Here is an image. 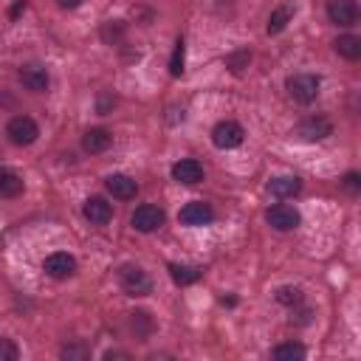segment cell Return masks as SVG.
<instances>
[{"instance_id": "cell-14", "label": "cell", "mask_w": 361, "mask_h": 361, "mask_svg": "<svg viewBox=\"0 0 361 361\" xmlns=\"http://www.w3.org/2000/svg\"><path fill=\"white\" fill-rule=\"evenodd\" d=\"M20 82H23V87L31 90V93H45L51 79H48V71H45L42 65H23V68H20Z\"/></svg>"}, {"instance_id": "cell-32", "label": "cell", "mask_w": 361, "mask_h": 361, "mask_svg": "<svg viewBox=\"0 0 361 361\" xmlns=\"http://www.w3.org/2000/svg\"><path fill=\"white\" fill-rule=\"evenodd\" d=\"M20 11H25V0H17V3L11 6V20H14V17L20 14Z\"/></svg>"}, {"instance_id": "cell-3", "label": "cell", "mask_w": 361, "mask_h": 361, "mask_svg": "<svg viewBox=\"0 0 361 361\" xmlns=\"http://www.w3.org/2000/svg\"><path fill=\"white\" fill-rule=\"evenodd\" d=\"M6 135H8V141H11L14 147H28V144L37 141L39 127H37V121H34L31 116H14V118L6 124Z\"/></svg>"}, {"instance_id": "cell-22", "label": "cell", "mask_w": 361, "mask_h": 361, "mask_svg": "<svg viewBox=\"0 0 361 361\" xmlns=\"http://www.w3.org/2000/svg\"><path fill=\"white\" fill-rule=\"evenodd\" d=\"M130 327H133V333H135L138 338H147V336L152 333V319H149V313H147V310H133V313H130Z\"/></svg>"}, {"instance_id": "cell-6", "label": "cell", "mask_w": 361, "mask_h": 361, "mask_svg": "<svg viewBox=\"0 0 361 361\" xmlns=\"http://www.w3.org/2000/svg\"><path fill=\"white\" fill-rule=\"evenodd\" d=\"M330 133H333V124H330V118H324V116L305 118V121L296 124V130H293V135H296L299 141H307V144L322 141V138H327Z\"/></svg>"}, {"instance_id": "cell-19", "label": "cell", "mask_w": 361, "mask_h": 361, "mask_svg": "<svg viewBox=\"0 0 361 361\" xmlns=\"http://www.w3.org/2000/svg\"><path fill=\"white\" fill-rule=\"evenodd\" d=\"M293 20V6H288V3H282V6H276L274 11H271V17H268V34H279V31H285V25Z\"/></svg>"}, {"instance_id": "cell-24", "label": "cell", "mask_w": 361, "mask_h": 361, "mask_svg": "<svg viewBox=\"0 0 361 361\" xmlns=\"http://www.w3.org/2000/svg\"><path fill=\"white\" fill-rule=\"evenodd\" d=\"M183 59H186V45H183V39L178 37V39H175V48H172V56H169V73H172L175 79L183 73Z\"/></svg>"}, {"instance_id": "cell-15", "label": "cell", "mask_w": 361, "mask_h": 361, "mask_svg": "<svg viewBox=\"0 0 361 361\" xmlns=\"http://www.w3.org/2000/svg\"><path fill=\"white\" fill-rule=\"evenodd\" d=\"M110 144H113V135H110L104 127H90V130L82 135V149H85V152H90V155L104 152Z\"/></svg>"}, {"instance_id": "cell-12", "label": "cell", "mask_w": 361, "mask_h": 361, "mask_svg": "<svg viewBox=\"0 0 361 361\" xmlns=\"http://www.w3.org/2000/svg\"><path fill=\"white\" fill-rule=\"evenodd\" d=\"M104 186H107V192H110L113 197H118V200H133V197L138 195V183H135L130 175H124V172L107 175V178H104Z\"/></svg>"}, {"instance_id": "cell-30", "label": "cell", "mask_w": 361, "mask_h": 361, "mask_svg": "<svg viewBox=\"0 0 361 361\" xmlns=\"http://www.w3.org/2000/svg\"><path fill=\"white\" fill-rule=\"evenodd\" d=\"M344 186H347L350 192H358V189H361V175H358V172H347V175H344Z\"/></svg>"}, {"instance_id": "cell-5", "label": "cell", "mask_w": 361, "mask_h": 361, "mask_svg": "<svg viewBox=\"0 0 361 361\" xmlns=\"http://www.w3.org/2000/svg\"><path fill=\"white\" fill-rule=\"evenodd\" d=\"M130 226H133L135 231H141V234H149V231H155V228L164 226V209H158V206H152V203H144V206H138V209L133 212Z\"/></svg>"}, {"instance_id": "cell-28", "label": "cell", "mask_w": 361, "mask_h": 361, "mask_svg": "<svg viewBox=\"0 0 361 361\" xmlns=\"http://www.w3.org/2000/svg\"><path fill=\"white\" fill-rule=\"evenodd\" d=\"M20 358V350L11 338H3L0 336V361H17Z\"/></svg>"}, {"instance_id": "cell-4", "label": "cell", "mask_w": 361, "mask_h": 361, "mask_svg": "<svg viewBox=\"0 0 361 361\" xmlns=\"http://www.w3.org/2000/svg\"><path fill=\"white\" fill-rule=\"evenodd\" d=\"M243 138H245L243 124H240V121H231V118L214 124V130H212V144H214L217 149H234V147L243 144Z\"/></svg>"}, {"instance_id": "cell-9", "label": "cell", "mask_w": 361, "mask_h": 361, "mask_svg": "<svg viewBox=\"0 0 361 361\" xmlns=\"http://www.w3.org/2000/svg\"><path fill=\"white\" fill-rule=\"evenodd\" d=\"M178 220L183 226H209L214 220V209L203 200H189L180 212H178Z\"/></svg>"}, {"instance_id": "cell-7", "label": "cell", "mask_w": 361, "mask_h": 361, "mask_svg": "<svg viewBox=\"0 0 361 361\" xmlns=\"http://www.w3.org/2000/svg\"><path fill=\"white\" fill-rule=\"evenodd\" d=\"M265 220H268V226L276 228V231H293L302 217H299V212H296L293 206H288V203H274V206L265 212Z\"/></svg>"}, {"instance_id": "cell-1", "label": "cell", "mask_w": 361, "mask_h": 361, "mask_svg": "<svg viewBox=\"0 0 361 361\" xmlns=\"http://www.w3.org/2000/svg\"><path fill=\"white\" fill-rule=\"evenodd\" d=\"M319 87H322V79H319L316 73H293V76H288V82H285V90H288V96H290L296 104H310V102H316Z\"/></svg>"}, {"instance_id": "cell-13", "label": "cell", "mask_w": 361, "mask_h": 361, "mask_svg": "<svg viewBox=\"0 0 361 361\" xmlns=\"http://www.w3.org/2000/svg\"><path fill=\"white\" fill-rule=\"evenodd\" d=\"M82 214H85V220H90L93 226H104V223H110V217H113V206H110L102 195H93V197L85 200Z\"/></svg>"}, {"instance_id": "cell-31", "label": "cell", "mask_w": 361, "mask_h": 361, "mask_svg": "<svg viewBox=\"0 0 361 361\" xmlns=\"http://www.w3.org/2000/svg\"><path fill=\"white\" fill-rule=\"evenodd\" d=\"M113 358H130V353H121V350H107V353H104V361H113Z\"/></svg>"}, {"instance_id": "cell-18", "label": "cell", "mask_w": 361, "mask_h": 361, "mask_svg": "<svg viewBox=\"0 0 361 361\" xmlns=\"http://www.w3.org/2000/svg\"><path fill=\"white\" fill-rule=\"evenodd\" d=\"M333 48H336L338 56L355 62V59L361 56V37H355V34H344V37H338V39L333 42Z\"/></svg>"}, {"instance_id": "cell-16", "label": "cell", "mask_w": 361, "mask_h": 361, "mask_svg": "<svg viewBox=\"0 0 361 361\" xmlns=\"http://www.w3.org/2000/svg\"><path fill=\"white\" fill-rule=\"evenodd\" d=\"M265 189H268L274 197H293V195H299L302 180H299L296 175H276V178L268 180Z\"/></svg>"}, {"instance_id": "cell-21", "label": "cell", "mask_w": 361, "mask_h": 361, "mask_svg": "<svg viewBox=\"0 0 361 361\" xmlns=\"http://www.w3.org/2000/svg\"><path fill=\"white\" fill-rule=\"evenodd\" d=\"M305 353L307 350L299 341H285V344H276L271 350V358H276V361H293V358H305Z\"/></svg>"}, {"instance_id": "cell-17", "label": "cell", "mask_w": 361, "mask_h": 361, "mask_svg": "<svg viewBox=\"0 0 361 361\" xmlns=\"http://www.w3.org/2000/svg\"><path fill=\"white\" fill-rule=\"evenodd\" d=\"M169 276L175 285H192L203 276L200 265H180V262H169Z\"/></svg>"}, {"instance_id": "cell-2", "label": "cell", "mask_w": 361, "mask_h": 361, "mask_svg": "<svg viewBox=\"0 0 361 361\" xmlns=\"http://www.w3.org/2000/svg\"><path fill=\"white\" fill-rule=\"evenodd\" d=\"M118 282H121V290L127 296H147L152 290V279L138 265H121L118 268Z\"/></svg>"}, {"instance_id": "cell-25", "label": "cell", "mask_w": 361, "mask_h": 361, "mask_svg": "<svg viewBox=\"0 0 361 361\" xmlns=\"http://www.w3.org/2000/svg\"><path fill=\"white\" fill-rule=\"evenodd\" d=\"M248 62H251V51L248 48H240V51H234V54L226 56V68L231 73H243V68H248Z\"/></svg>"}, {"instance_id": "cell-10", "label": "cell", "mask_w": 361, "mask_h": 361, "mask_svg": "<svg viewBox=\"0 0 361 361\" xmlns=\"http://www.w3.org/2000/svg\"><path fill=\"white\" fill-rule=\"evenodd\" d=\"M172 180L183 183V186L200 183V180H203V166H200V161H195V158H180V161H175V164H172Z\"/></svg>"}, {"instance_id": "cell-27", "label": "cell", "mask_w": 361, "mask_h": 361, "mask_svg": "<svg viewBox=\"0 0 361 361\" xmlns=\"http://www.w3.org/2000/svg\"><path fill=\"white\" fill-rule=\"evenodd\" d=\"M274 299H276L279 305L293 307V305H299V302H302V290H299V288H293V285H282V288H276Z\"/></svg>"}, {"instance_id": "cell-26", "label": "cell", "mask_w": 361, "mask_h": 361, "mask_svg": "<svg viewBox=\"0 0 361 361\" xmlns=\"http://www.w3.org/2000/svg\"><path fill=\"white\" fill-rule=\"evenodd\" d=\"M121 37H124V23H121V20H107V23L102 25V39H104V42L116 45V42H121Z\"/></svg>"}, {"instance_id": "cell-8", "label": "cell", "mask_w": 361, "mask_h": 361, "mask_svg": "<svg viewBox=\"0 0 361 361\" xmlns=\"http://www.w3.org/2000/svg\"><path fill=\"white\" fill-rule=\"evenodd\" d=\"M42 271H45L51 279H68V276H73V271H76V259H73V254H68V251H54V254L45 257Z\"/></svg>"}, {"instance_id": "cell-20", "label": "cell", "mask_w": 361, "mask_h": 361, "mask_svg": "<svg viewBox=\"0 0 361 361\" xmlns=\"http://www.w3.org/2000/svg\"><path fill=\"white\" fill-rule=\"evenodd\" d=\"M23 192V178L6 166H0V195L3 197H17Z\"/></svg>"}, {"instance_id": "cell-11", "label": "cell", "mask_w": 361, "mask_h": 361, "mask_svg": "<svg viewBox=\"0 0 361 361\" xmlns=\"http://www.w3.org/2000/svg\"><path fill=\"white\" fill-rule=\"evenodd\" d=\"M327 17H330V23H336V25H355V20H358V6H355V0H330L327 3Z\"/></svg>"}, {"instance_id": "cell-23", "label": "cell", "mask_w": 361, "mask_h": 361, "mask_svg": "<svg viewBox=\"0 0 361 361\" xmlns=\"http://www.w3.org/2000/svg\"><path fill=\"white\" fill-rule=\"evenodd\" d=\"M59 355H62L65 361H87V358H90V347H87L85 341H71V344H65V347L59 350Z\"/></svg>"}, {"instance_id": "cell-29", "label": "cell", "mask_w": 361, "mask_h": 361, "mask_svg": "<svg viewBox=\"0 0 361 361\" xmlns=\"http://www.w3.org/2000/svg\"><path fill=\"white\" fill-rule=\"evenodd\" d=\"M113 107H116V96H113V93H99V99H96V113H99V116H107Z\"/></svg>"}, {"instance_id": "cell-33", "label": "cell", "mask_w": 361, "mask_h": 361, "mask_svg": "<svg viewBox=\"0 0 361 361\" xmlns=\"http://www.w3.org/2000/svg\"><path fill=\"white\" fill-rule=\"evenodd\" d=\"M56 3H59L62 8H76V6H82L85 0H56Z\"/></svg>"}]
</instances>
